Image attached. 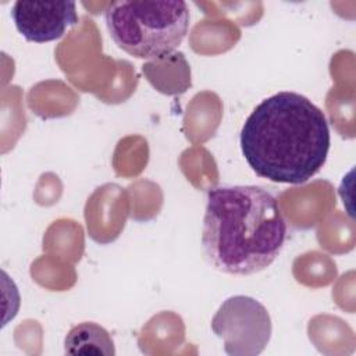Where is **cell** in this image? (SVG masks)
Returning a JSON list of instances; mask_svg holds the SVG:
<instances>
[{
    "mask_svg": "<svg viewBox=\"0 0 356 356\" xmlns=\"http://www.w3.org/2000/svg\"><path fill=\"white\" fill-rule=\"evenodd\" d=\"M11 18L18 32L35 43H46L61 38L70 26L78 24L75 1H25L11 7Z\"/></svg>",
    "mask_w": 356,
    "mask_h": 356,
    "instance_id": "cell-5",
    "label": "cell"
},
{
    "mask_svg": "<svg viewBox=\"0 0 356 356\" xmlns=\"http://www.w3.org/2000/svg\"><path fill=\"white\" fill-rule=\"evenodd\" d=\"M64 352L68 355H115V348L110 332L92 321L74 325L64 339Z\"/></svg>",
    "mask_w": 356,
    "mask_h": 356,
    "instance_id": "cell-7",
    "label": "cell"
},
{
    "mask_svg": "<svg viewBox=\"0 0 356 356\" xmlns=\"http://www.w3.org/2000/svg\"><path fill=\"white\" fill-rule=\"evenodd\" d=\"M239 142L256 175L299 185L325 164L331 135L325 114L312 100L296 92H278L248 115Z\"/></svg>",
    "mask_w": 356,
    "mask_h": 356,
    "instance_id": "cell-1",
    "label": "cell"
},
{
    "mask_svg": "<svg viewBox=\"0 0 356 356\" xmlns=\"http://www.w3.org/2000/svg\"><path fill=\"white\" fill-rule=\"evenodd\" d=\"M285 239L286 221L270 191L229 185L207 192L202 246L214 268L234 275L256 274L278 257Z\"/></svg>",
    "mask_w": 356,
    "mask_h": 356,
    "instance_id": "cell-2",
    "label": "cell"
},
{
    "mask_svg": "<svg viewBox=\"0 0 356 356\" xmlns=\"http://www.w3.org/2000/svg\"><path fill=\"white\" fill-rule=\"evenodd\" d=\"M189 18L184 0H122L108 3L104 10L117 47L145 60L174 53L188 33Z\"/></svg>",
    "mask_w": 356,
    "mask_h": 356,
    "instance_id": "cell-3",
    "label": "cell"
},
{
    "mask_svg": "<svg viewBox=\"0 0 356 356\" xmlns=\"http://www.w3.org/2000/svg\"><path fill=\"white\" fill-rule=\"evenodd\" d=\"M142 71L159 92H163L167 76H170V95L184 93L191 86V68L181 51L150 60L142 65Z\"/></svg>",
    "mask_w": 356,
    "mask_h": 356,
    "instance_id": "cell-6",
    "label": "cell"
},
{
    "mask_svg": "<svg viewBox=\"0 0 356 356\" xmlns=\"http://www.w3.org/2000/svg\"><path fill=\"white\" fill-rule=\"evenodd\" d=\"M213 332L224 341L231 356H256L271 338V318L254 298L235 295L222 302L211 318Z\"/></svg>",
    "mask_w": 356,
    "mask_h": 356,
    "instance_id": "cell-4",
    "label": "cell"
}]
</instances>
